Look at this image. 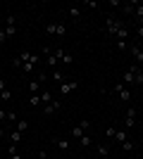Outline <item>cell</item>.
Masks as SVG:
<instances>
[{"instance_id": "cell-1", "label": "cell", "mask_w": 143, "mask_h": 159, "mask_svg": "<svg viewBox=\"0 0 143 159\" xmlns=\"http://www.w3.org/2000/svg\"><path fill=\"white\" fill-rule=\"evenodd\" d=\"M122 26H126V24H124L122 19H115V17H107V21H105V31H107V36H112V38H115V33Z\"/></svg>"}, {"instance_id": "cell-2", "label": "cell", "mask_w": 143, "mask_h": 159, "mask_svg": "<svg viewBox=\"0 0 143 159\" xmlns=\"http://www.w3.org/2000/svg\"><path fill=\"white\" fill-rule=\"evenodd\" d=\"M45 33H48V36H57V38H62V36H67V26L60 24V21H55V24H48V26H45Z\"/></svg>"}, {"instance_id": "cell-3", "label": "cell", "mask_w": 143, "mask_h": 159, "mask_svg": "<svg viewBox=\"0 0 143 159\" xmlns=\"http://www.w3.org/2000/svg\"><path fill=\"white\" fill-rule=\"evenodd\" d=\"M112 93L122 100V102H131V93L124 88V83H115V86H112Z\"/></svg>"}, {"instance_id": "cell-4", "label": "cell", "mask_w": 143, "mask_h": 159, "mask_svg": "<svg viewBox=\"0 0 143 159\" xmlns=\"http://www.w3.org/2000/svg\"><path fill=\"white\" fill-rule=\"evenodd\" d=\"M138 69H141V66L138 64H129V69H126V71H124V76H122V83H136V71Z\"/></svg>"}, {"instance_id": "cell-5", "label": "cell", "mask_w": 143, "mask_h": 159, "mask_svg": "<svg viewBox=\"0 0 143 159\" xmlns=\"http://www.w3.org/2000/svg\"><path fill=\"white\" fill-rule=\"evenodd\" d=\"M129 52L134 55V60H136V64L141 66V64H143V48H141V45H129Z\"/></svg>"}, {"instance_id": "cell-6", "label": "cell", "mask_w": 143, "mask_h": 159, "mask_svg": "<svg viewBox=\"0 0 143 159\" xmlns=\"http://www.w3.org/2000/svg\"><path fill=\"white\" fill-rule=\"evenodd\" d=\"M124 124H126V128L136 126V107H129V109H126V121H124Z\"/></svg>"}, {"instance_id": "cell-7", "label": "cell", "mask_w": 143, "mask_h": 159, "mask_svg": "<svg viewBox=\"0 0 143 159\" xmlns=\"http://www.w3.org/2000/svg\"><path fill=\"white\" fill-rule=\"evenodd\" d=\"M95 152H98L100 159H110V150H107V145H102V143H95Z\"/></svg>"}, {"instance_id": "cell-8", "label": "cell", "mask_w": 143, "mask_h": 159, "mask_svg": "<svg viewBox=\"0 0 143 159\" xmlns=\"http://www.w3.org/2000/svg\"><path fill=\"white\" fill-rule=\"evenodd\" d=\"M76 88H79V83H74V81H72V83H62L60 86V95H69L72 90H76Z\"/></svg>"}, {"instance_id": "cell-9", "label": "cell", "mask_w": 143, "mask_h": 159, "mask_svg": "<svg viewBox=\"0 0 143 159\" xmlns=\"http://www.w3.org/2000/svg\"><path fill=\"white\" fill-rule=\"evenodd\" d=\"M69 135H72L74 140H79L81 135H86V131H83V128L79 126V124H76V126H72V128H69Z\"/></svg>"}, {"instance_id": "cell-10", "label": "cell", "mask_w": 143, "mask_h": 159, "mask_svg": "<svg viewBox=\"0 0 143 159\" xmlns=\"http://www.w3.org/2000/svg\"><path fill=\"white\" fill-rule=\"evenodd\" d=\"M53 143H55L57 150H62V152H67V150H69V140H64V138H53Z\"/></svg>"}, {"instance_id": "cell-11", "label": "cell", "mask_w": 143, "mask_h": 159, "mask_svg": "<svg viewBox=\"0 0 143 159\" xmlns=\"http://www.w3.org/2000/svg\"><path fill=\"white\" fill-rule=\"evenodd\" d=\"M60 102H50V105H45V107H43V114H55V112H57V109H60Z\"/></svg>"}, {"instance_id": "cell-12", "label": "cell", "mask_w": 143, "mask_h": 159, "mask_svg": "<svg viewBox=\"0 0 143 159\" xmlns=\"http://www.w3.org/2000/svg\"><path fill=\"white\" fill-rule=\"evenodd\" d=\"M38 95H41V105H43V107H45V105H50V100H53V95H50V90H45V88H43V90H41V93H38Z\"/></svg>"}, {"instance_id": "cell-13", "label": "cell", "mask_w": 143, "mask_h": 159, "mask_svg": "<svg viewBox=\"0 0 143 159\" xmlns=\"http://www.w3.org/2000/svg\"><path fill=\"white\" fill-rule=\"evenodd\" d=\"M112 140L122 145V143H126V140H129V135H126V131H117V133H115V138H112Z\"/></svg>"}, {"instance_id": "cell-14", "label": "cell", "mask_w": 143, "mask_h": 159, "mask_svg": "<svg viewBox=\"0 0 143 159\" xmlns=\"http://www.w3.org/2000/svg\"><path fill=\"white\" fill-rule=\"evenodd\" d=\"M126 38H129V29H126V26H122L119 31L115 33V40H126Z\"/></svg>"}, {"instance_id": "cell-15", "label": "cell", "mask_w": 143, "mask_h": 159, "mask_svg": "<svg viewBox=\"0 0 143 159\" xmlns=\"http://www.w3.org/2000/svg\"><path fill=\"white\" fill-rule=\"evenodd\" d=\"M134 17H136V21H138V24H143V5H141V2H138V5H136V10H134Z\"/></svg>"}, {"instance_id": "cell-16", "label": "cell", "mask_w": 143, "mask_h": 159, "mask_svg": "<svg viewBox=\"0 0 143 159\" xmlns=\"http://www.w3.org/2000/svg\"><path fill=\"white\" fill-rule=\"evenodd\" d=\"M136 5H138V2H124V5H122V10H124V12H126V14H134V10H136Z\"/></svg>"}, {"instance_id": "cell-17", "label": "cell", "mask_w": 143, "mask_h": 159, "mask_svg": "<svg viewBox=\"0 0 143 159\" xmlns=\"http://www.w3.org/2000/svg\"><path fill=\"white\" fill-rule=\"evenodd\" d=\"M31 55H34V52H29V50H21V52L17 55V57H19V60L24 62V64H26V62H31Z\"/></svg>"}, {"instance_id": "cell-18", "label": "cell", "mask_w": 143, "mask_h": 159, "mask_svg": "<svg viewBox=\"0 0 143 159\" xmlns=\"http://www.w3.org/2000/svg\"><path fill=\"white\" fill-rule=\"evenodd\" d=\"M29 128V121H17V124H14V131H19V133H24Z\"/></svg>"}, {"instance_id": "cell-19", "label": "cell", "mask_w": 143, "mask_h": 159, "mask_svg": "<svg viewBox=\"0 0 143 159\" xmlns=\"http://www.w3.org/2000/svg\"><path fill=\"white\" fill-rule=\"evenodd\" d=\"M34 69H36V66L31 64V62H26V64H21V74H26V76H29V74H34Z\"/></svg>"}, {"instance_id": "cell-20", "label": "cell", "mask_w": 143, "mask_h": 159, "mask_svg": "<svg viewBox=\"0 0 143 159\" xmlns=\"http://www.w3.org/2000/svg\"><path fill=\"white\" fill-rule=\"evenodd\" d=\"M45 64H50V66H57V64H60V60H57V57H55V55L50 52V55L45 57Z\"/></svg>"}, {"instance_id": "cell-21", "label": "cell", "mask_w": 143, "mask_h": 159, "mask_svg": "<svg viewBox=\"0 0 143 159\" xmlns=\"http://www.w3.org/2000/svg\"><path fill=\"white\" fill-rule=\"evenodd\" d=\"M91 143H93L91 135H81V138H79V145H81V147H91Z\"/></svg>"}, {"instance_id": "cell-22", "label": "cell", "mask_w": 143, "mask_h": 159, "mask_svg": "<svg viewBox=\"0 0 143 159\" xmlns=\"http://www.w3.org/2000/svg\"><path fill=\"white\" fill-rule=\"evenodd\" d=\"M29 102H31V107H43V105H41V95H31V98H29Z\"/></svg>"}, {"instance_id": "cell-23", "label": "cell", "mask_w": 143, "mask_h": 159, "mask_svg": "<svg viewBox=\"0 0 143 159\" xmlns=\"http://www.w3.org/2000/svg\"><path fill=\"white\" fill-rule=\"evenodd\" d=\"M53 55H55V57H57V60L62 62V57H64L67 52H64V48H62V45H57V48H55V52H53Z\"/></svg>"}, {"instance_id": "cell-24", "label": "cell", "mask_w": 143, "mask_h": 159, "mask_svg": "<svg viewBox=\"0 0 143 159\" xmlns=\"http://www.w3.org/2000/svg\"><path fill=\"white\" fill-rule=\"evenodd\" d=\"M10 140H12V145H17V143L21 140V133L19 131H12V133H10Z\"/></svg>"}, {"instance_id": "cell-25", "label": "cell", "mask_w": 143, "mask_h": 159, "mask_svg": "<svg viewBox=\"0 0 143 159\" xmlns=\"http://www.w3.org/2000/svg\"><path fill=\"white\" fill-rule=\"evenodd\" d=\"M115 48H117V50H122V52H124V50L129 48V43H126V40H115Z\"/></svg>"}, {"instance_id": "cell-26", "label": "cell", "mask_w": 143, "mask_h": 159, "mask_svg": "<svg viewBox=\"0 0 143 159\" xmlns=\"http://www.w3.org/2000/svg\"><path fill=\"white\" fill-rule=\"evenodd\" d=\"M53 81H55V83H60V86H62V83H64V76H62L60 71H53Z\"/></svg>"}, {"instance_id": "cell-27", "label": "cell", "mask_w": 143, "mask_h": 159, "mask_svg": "<svg viewBox=\"0 0 143 159\" xmlns=\"http://www.w3.org/2000/svg\"><path fill=\"white\" fill-rule=\"evenodd\" d=\"M115 133H117V128H115V126H107V128H105V135H107L110 140L115 138Z\"/></svg>"}, {"instance_id": "cell-28", "label": "cell", "mask_w": 143, "mask_h": 159, "mask_svg": "<svg viewBox=\"0 0 143 159\" xmlns=\"http://www.w3.org/2000/svg\"><path fill=\"white\" fill-rule=\"evenodd\" d=\"M0 100H2V102H7V100H12V93H10V90H2V93H0Z\"/></svg>"}, {"instance_id": "cell-29", "label": "cell", "mask_w": 143, "mask_h": 159, "mask_svg": "<svg viewBox=\"0 0 143 159\" xmlns=\"http://www.w3.org/2000/svg\"><path fill=\"white\" fill-rule=\"evenodd\" d=\"M69 14H72L74 19H79V17H81V10H79V7H69Z\"/></svg>"}, {"instance_id": "cell-30", "label": "cell", "mask_w": 143, "mask_h": 159, "mask_svg": "<svg viewBox=\"0 0 143 159\" xmlns=\"http://www.w3.org/2000/svg\"><path fill=\"white\" fill-rule=\"evenodd\" d=\"M5 24H7V26H14V24H17L14 14H7V17H5Z\"/></svg>"}, {"instance_id": "cell-31", "label": "cell", "mask_w": 143, "mask_h": 159, "mask_svg": "<svg viewBox=\"0 0 143 159\" xmlns=\"http://www.w3.org/2000/svg\"><path fill=\"white\" fill-rule=\"evenodd\" d=\"M122 150H124V152H131V150H134V143H131V140L122 143Z\"/></svg>"}, {"instance_id": "cell-32", "label": "cell", "mask_w": 143, "mask_h": 159, "mask_svg": "<svg viewBox=\"0 0 143 159\" xmlns=\"http://www.w3.org/2000/svg\"><path fill=\"white\" fill-rule=\"evenodd\" d=\"M5 33H7V38H12L14 33H17V26H5Z\"/></svg>"}, {"instance_id": "cell-33", "label": "cell", "mask_w": 143, "mask_h": 159, "mask_svg": "<svg viewBox=\"0 0 143 159\" xmlns=\"http://www.w3.org/2000/svg\"><path fill=\"white\" fill-rule=\"evenodd\" d=\"M79 126H81L83 131H88V128H91V121L88 119H81V121H79Z\"/></svg>"}, {"instance_id": "cell-34", "label": "cell", "mask_w": 143, "mask_h": 159, "mask_svg": "<svg viewBox=\"0 0 143 159\" xmlns=\"http://www.w3.org/2000/svg\"><path fill=\"white\" fill-rule=\"evenodd\" d=\"M31 64H34V66H36V64H41V55H36V52L31 55Z\"/></svg>"}, {"instance_id": "cell-35", "label": "cell", "mask_w": 143, "mask_h": 159, "mask_svg": "<svg viewBox=\"0 0 143 159\" xmlns=\"http://www.w3.org/2000/svg\"><path fill=\"white\" fill-rule=\"evenodd\" d=\"M12 64H14V69H21V64H24V62H21L19 57H14V60H12Z\"/></svg>"}, {"instance_id": "cell-36", "label": "cell", "mask_w": 143, "mask_h": 159, "mask_svg": "<svg viewBox=\"0 0 143 159\" xmlns=\"http://www.w3.org/2000/svg\"><path fill=\"white\" fill-rule=\"evenodd\" d=\"M5 40H7V33H5V29H0V45H2Z\"/></svg>"}, {"instance_id": "cell-37", "label": "cell", "mask_w": 143, "mask_h": 159, "mask_svg": "<svg viewBox=\"0 0 143 159\" xmlns=\"http://www.w3.org/2000/svg\"><path fill=\"white\" fill-rule=\"evenodd\" d=\"M62 64H72V55H69V52L62 57Z\"/></svg>"}, {"instance_id": "cell-38", "label": "cell", "mask_w": 143, "mask_h": 159, "mask_svg": "<svg viewBox=\"0 0 143 159\" xmlns=\"http://www.w3.org/2000/svg\"><path fill=\"white\" fill-rule=\"evenodd\" d=\"M136 83H143V71H141V69L136 71Z\"/></svg>"}, {"instance_id": "cell-39", "label": "cell", "mask_w": 143, "mask_h": 159, "mask_svg": "<svg viewBox=\"0 0 143 159\" xmlns=\"http://www.w3.org/2000/svg\"><path fill=\"white\" fill-rule=\"evenodd\" d=\"M136 33H138V38H143V24H136Z\"/></svg>"}, {"instance_id": "cell-40", "label": "cell", "mask_w": 143, "mask_h": 159, "mask_svg": "<svg viewBox=\"0 0 143 159\" xmlns=\"http://www.w3.org/2000/svg\"><path fill=\"white\" fill-rule=\"evenodd\" d=\"M119 5H124L122 0H110V7H119Z\"/></svg>"}, {"instance_id": "cell-41", "label": "cell", "mask_w": 143, "mask_h": 159, "mask_svg": "<svg viewBox=\"0 0 143 159\" xmlns=\"http://www.w3.org/2000/svg\"><path fill=\"white\" fill-rule=\"evenodd\" d=\"M5 88H7V81H2V79H0V93H2Z\"/></svg>"}, {"instance_id": "cell-42", "label": "cell", "mask_w": 143, "mask_h": 159, "mask_svg": "<svg viewBox=\"0 0 143 159\" xmlns=\"http://www.w3.org/2000/svg\"><path fill=\"white\" fill-rule=\"evenodd\" d=\"M38 159H48V154H45V150H41V152H38Z\"/></svg>"}, {"instance_id": "cell-43", "label": "cell", "mask_w": 143, "mask_h": 159, "mask_svg": "<svg viewBox=\"0 0 143 159\" xmlns=\"http://www.w3.org/2000/svg\"><path fill=\"white\" fill-rule=\"evenodd\" d=\"M7 119V112H2V109H0V121H5Z\"/></svg>"}, {"instance_id": "cell-44", "label": "cell", "mask_w": 143, "mask_h": 159, "mask_svg": "<svg viewBox=\"0 0 143 159\" xmlns=\"http://www.w3.org/2000/svg\"><path fill=\"white\" fill-rule=\"evenodd\" d=\"M10 159H21V154H17V152H14V154H10Z\"/></svg>"}, {"instance_id": "cell-45", "label": "cell", "mask_w": 143, "mask_h": 159, "mask_svg": "<svg viewBox=\"0 0 143 159\" xmlns=\"http://www.w3.org/2000/svg\"><path fill=\"white\" fill-rule=\"evenodd\" d=\"M141 145H143V140H141Z\"/></svg>"}]
</instances>
